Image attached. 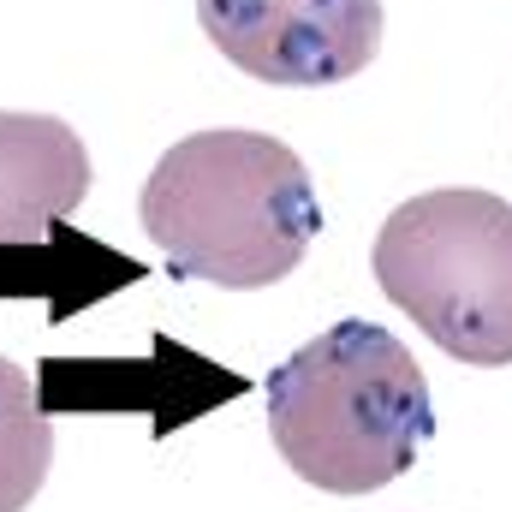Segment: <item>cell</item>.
<instances>
[{
    "label": "cell",
    "instance_id": "6da1fadb",
    "mask_svg": "<svg viewBox=\"0 0 512 512\" xmlns=\"http://www.w3.org/2000/svg\"><path fill=\"white\" fill-rule=\"evenodd\" d=\"M143 233L173 274L256 292L286 280L322 233V203L304 161L268 131L179 137L143 179Z\"/></svg>",
    "mask_w": 512,
    "mask_h": 512
},
{
    "label": "cell",
    "instance_id": "7a4b0ae2",
    "mask_svg": "<svg viewBox=\"0 0 512 512\" xmlns=\"http://www.w3.org/2000/svg\"><path fill=\"white\" fill-rule=\"evenodd\" d=\"M268 435L310 489L376 495L429 447L435 399L405 340L352 316L304 340L268 376Z\"/></svg>",
    "mask_w": 512,
    "mask_h": 512
},
{
    "label": "cell",
    "instance_id": "3957f363",
    "mask_svg": "<svg viewBox=\"0 0 512 512\" xmlns=\"http://www.w3.org/2000/svg\"><path fill=\"white\" fill-rule=\"evenodd\" d=\"M376 286L459 364H512V203L495 191H423L376 233Z\"/></svg>",
    "mask_w": 512,
    "mask_h": 512
},
{
    "label": "cell",
    "instance_id": "277c9868",
    "mask_svg": "<svg viewBox=\"0 0 512 512\" xmlns=\"http://www.w3.org/2000/svg\"><path fill=\"white\" fill-rule=\"evenodd\" d=\"M203 36L262 84H346L382 54V0H197Z\"/></svg>",
    "mask_w": 512,
    "mask_h": 512
},
{
    "label": "cell",
    "instance_id": "5b68a950",
    "mask_svg": "<svg viewBox=\"0 0 512 512\" xmlns=\"http://www.w3.org/2000/svg\"><path fill=\"white\" fill-rule=\"evenodd\" d=\"M90 191V149L54 114H0V245H36Z\"/></svg>",
    "mask_w": 512,
    "mask_h": 512
},
{
    "label": "cell",
    "instance_id": "8992f818",
    "mask_svg": "<svg viewBox=\"0 0 512 512\" xmlns=\"http://www.w3.org/2000/svg\"><path fill=\"white\" fill-rule=\"evenodd\" d=\"M48 459H54V423L30 376L0 358V512H24L36 501Z\"/></svg>",
    "mask_w": 512,
    "mask_h": 512
}]
</instances>
